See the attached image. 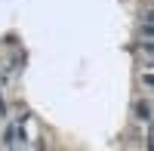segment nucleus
<instances>
[{
    "label": "nucleus",
    "mask_w": 154,
    "mask_h": 151,
    "mask_svg": "<svg viewBox=\"0 0 154 151\" xmlns=\"http://www.w3.org/2000/svg\"><path fill=\"white\" fill-rule=\"evenodd\" d=\"M142 22H145V25H154V9H148V12H145V19H142Z\"/></svg>",
    "instance_id": "f03ea898"
},
{
    "label": "nucleus",
    "mask_w": 154,
    "mask_h": 151,
    "mask_svg": "<svg viewBox=\"0 0 154 151\" xmlns=\"http://www.w3.org/2000/svg\"><path fill=\"white\" fill-rule=\"evenodd\" d=\"M136 111H139V117H142V120H148V117H151V114H148V111H151V108H148V102H139V105H136Z\"/></svg>",
    "instance_id": "f257e3e1"
}]
</instances>
